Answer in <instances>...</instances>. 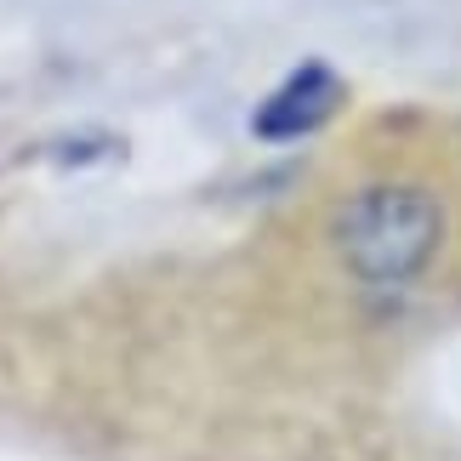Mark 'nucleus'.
<instances>
[{
    "label": "nucleus",
    "mask_w": 461,
    "mask_h": 461,
    "mask_svg": "<svg viewBox=\"0 0 461 461\" xmlns=\"http://www.w3.org/2000/svg\"><path fill=\"white\" fill-rule=\"evenodd\" d=\"M336 103H342V80L330 75V63H303L285 86H274L262 97L251 131L268 137V143H291V137H308V131L325 126Z\"/></svg>",
    "instance_id": "f03ea898"
},
{
    "label": "nucleus",
    "mask_w": 461,
    "mask_h": 461,
    "mask_svg": "<svg viewBox=\"0 0 461 461\" xmlns=\"http://www.w3.org/2000/svg\"><path fill=\"white\" fill-rule=\"evenodd\" d=\"M445 251V205L421 183H370L336 211V257L365 291H411Z\"/></svg>",
    "instance_id": "f257e3e1"
}]
</instances>
